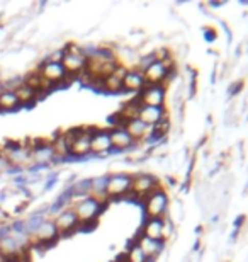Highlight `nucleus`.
<instances>
[{"mask_svg":"<svg viewBox=\"0 0 248 262\" xmlns=\"http://www.w3.org/2000/svg\"><path fill=\"white\" fill-rule=\"evenodd\" d=\"M72 209L75 211L78 225H80L78 232H92L99 225V216L102 214L105 208L100 206L96 199H92L91 196H85L75 199L72 203Z\"/></svg>","mask_w":248,"mask_h":262,"instance_id":"obj_1","label":"nucleus"},{"mask_svg":"<svg viewBox=\"0 0 248 262\" xmlns=\"http://www.w3.org/2000/svg\"><path fill=\"white\" fill-rule=\"evenodd\" d=\"M94 126H78L63 131V136L68 145V157L70 160H85L91 155V135Z\"/></svg>","mask_w":248,"mask_h":262,"instance_id":"obj_2","label":"nucleus"},{"mask_svg":"<svg viewBox=\"0 0 248 262\" xmlns=\"http://www.w3.org/2000/svg\"><path fill=\"white\" fill-rule=\"evenodd\" d=\"M158 187H162L160 186V179L155 177L153 174H148V172L131 174V189H129V194L126 199L141 203L146 196L150 194V192L158 189Z\"/></svg>","mask_w":248,"mask_h":262,"instance_id":"obj_3","label":"nucleus"},{"mask_svg":"<svg viewBox=\"0 0 248 262\" xmlns=\"http://www.w3.org/2000/svg\"><path fill=\"white\" fill-rule=\"evenodd\" d=\"M143 214L145 218H165L170 206V199L163 187H158L153 192H150L143 201Z\"/></svg>","mask_w":248,"mask_h":262,"instance_id":"obj_4","label":"nucleus"},{"mask_svg":"<svg viewBox=\"0 0 248 262\" xmlns=\"http://www.w3.org/2000/svg\"><path fill=\"white\" fill-rule=\"evenodd\" d=\"M131 189V174L128 172H114L107 176V184H105V194L110 201H119L126 199Z\"/></svg>","mask_w":248,"mask_h":262,"instance_id":"obj_5","label":"nucleus"},{"mask_svg":"<svg viewBox=\"0 0 248 262\" xmlns=\"http://www.w3.org/2000/svg\"><path fill=\"white\" fill-rule=\"evenodd\" d=\"M53 222L56 225V230L58 233H60L61 238H66V237H72V235H75L78 232V220H77V214L75 211L70 208H65L63 211H60L56 214L55 218H53Z\"/></svg>","mask_w":248,"mask_h":262,"instance_id":"obj_6","label":"nucleus"},{"mask_svg":"<svg viewBox=\"0 0 248 262\" xmlns=\"http://www.w3.org/2000/svg\"><path fill=\"white\" fill-rule=\"evenodd\" d=\"M36 72H38L39 75L44 78L46 82H50L55 89H56V87H63V83H65L66 72L63 70L61 63H58V61L43 60V61L39 63V67L36 68Z\"/></svg>","mask_w":248,"mask_h":262,"instance_id":"obj_7","label":"nucleus"},{"mask_svg":"<svg viewBox=\"0 0 248 262\" xmlns=\"http://www.w3.org/2000/svg\"><path fill=\"white\" fill-rule=\"evenodd\" d=\"M112 154L109 138V128H94L91 135V155L92 157H105Z\"/></svg>","mask_w":248,"mask_h":262,"instance_id":"obj_8","label":"nucleus"},{"mask_svg":"<svg viewBox=\"0 0 248 262\" xmlns=\"http://www.w3.org/2000/svg\"><path fill=\"white\" fill-rule=\"evenodd\" d=\"M136 97H138L141 106L165 107L167 89L162 87V85H145V89Z\"/></svg>","mask_w":248,"mask_h":262,"instance_id":"obj_9","label":"nucleus"},{"mask_svg":"<svg viewBox=\"0 0 248 262\" xmlns=\"http://www.w3.org/2000/svg\"><path fill=\"white\" fill-rule=\"evenodd\" d=\"M109 138L112 154H123V151H129L138 146V143L131 138L124 128H109Z\"/></svg>","mask_w":248,"mask_h":262,"instance_id":"obj_10","label":"nucleus"},{"mask_svg":"<svg viewBox=\"0 0 248 262\" xmlns=\"http://www.w3.org/2000/svg\"><path fill=\"white\" fill-rule=\"evenodd\" d=\"M85 65H87V56L85 55H70L63 51V58H61V67L63 70L66 72L68 77L77 78L85 72Z\"/></svg>","mask_w":248,"mask_h":262,"instance_id":"obj_11","label":"nucleus"},{"mask_svg":"<svg viewBox=\"0 0 248 262\" xmlns=\"http://www.w3.org/2000/svg\"><path fill=\"white\" fill-rule=\"evenodd\" d=\"M128 72L126 65H118V68L109 77L102 78V92L100 94H121L123 92V77Z\"/></svg>","mask_w":248,"mask_h":262,"instance_id":"obj_12","label":"nucleus"},{"mask_svg":"<svg viewBox=\"0 0 248 262\" xmlns=\"http://www.w3.org/2000/svg\"><path fill=\"white\" fill-rule=\"evenodd\" d=\"M141 73H143L146 85H162L163 87V83H165L167 77H168V70L162 61H153V63L146 67Z\"/></svg>","mask_w":248,"mask_h":262,"instance_id":"obj_13","label":"nucleus"},{"mask_svg":"<svg viewBox=\"0 0 248 262\" xmlns=\"http://www.w3.org/2000/svg\"><path fill=\"white\" fill-rule=\"evenodd\" d=\"M134 242L138 244V247L141 249V252L145 254L146 259H158L163 252H165V244L156 242V240H151V238H146L145 235H141V233L136 235Z\"/></svg>","mask_w":248,"mask_h":262,"instance_id":"obj_14","label":"nucleus"},{"mask_svg":"<svg viewBox=\"0 0 248 262\" xmlns=\"http://www.w3.org/2000/svg\"><path fill=\"white\" fill-rule=\"evenodd\" d=\"M145 78L143 73L136 68H128L126 75L123 77V92L126 94H140L145 89Z\"/></svg>","mask_w":248,"mask_h":262,"instance_id":"obj_15","label":"nucleus"},{"mask_svg":"<svg viewBox=\"0 0 248 262\" xmlns=\"http://www.w3.org/2000/svg\"><path fill=\"white\" fill-rule=\"evenodd\" d=\"M140 233L145 235L146 238L156 240V242H163V218H145Z\"/></svg>","mask_w":248,"mask_h":262,"instance_id":"obj_16","label":"nucleus"},{"mask_svg":"<svg viewBox=\"0 0 248 262\" xmlns=\"http://www.w3.org/2000/svg\"><path fill=\"white\" fill-rule=\"evenodd\" d=\"M167 109L165 107H151V106H141L138 119L143 121L146 126H155L158 121H162L163 118H167Z\"/></svg>","mask_w":248,"mask_h":262,"instance_id":"obj_17","label":"nucleus"},{"mask_svg":"<svg viewBox=\"0 0 248 262\" xmlns=\"http://www.w3.org/2000/svg\"><path fill=\"white\" fill-rule=\"evenodd\" d=\"M124 129L128 131V135L133 138L136 143H143V141L148 140L150 136V126H146L143 121H140L138 118L136 119H131L124 124Z\"/></svg>","mask_w":248,"mask_h":262,"instance_id":"obj_18","label":"nucleus"},{"mask_svg":"<svg viewBox=\"0 0 248 262\" xmlns=\"http://www.w3.org/2000/svg\"><path fill=\"white\" fill-rule=\"evenodd\" d=\"M46 214H48V206H43L39 209H36L29 214L28 220H24V225H26V232H28L29 237H33L36 233V230L39 228V225L46 220Z\"/></svg>","mask_w":248,"mask_h":262,"instance_id":"obj_19","label":"nucleus"},{"mask_svg":"<svg viewBox=\"0 0 248 262\" xmlns=\"http://www.w3.org/2000/svg\"><path fill=\"white\" fill-rule=\"evenodd\" d=\"M26 250L20 247L17 244V240H15L12 235H9V237H5L0 240V259L2 257H15V255H20Z\"/></svg>","mask_w":248,"mask_h":262,"instance_id":"obj_20","label":"nucleus"},{"mask_svg":"<svg viewBox=\"0 0 248 262\" xmlns=\"http://www.w3.org/2000/svg\"><path fill=\"white\" fill-rule=\"evenodd\" d=\"M170 129H172V123H170V119L167 118H163L162 121H158L155 126H151L150 128V136H148V143H155V141H160L163 140L165 136L170 133Z\"/></svg>","mask_w":248,"mask_h":262,"instance_id":"obj_21","label":"nucleus"},{"mask_svg":"<svg viewBox=\"0 0 248 262\" xmlns=\"http://www.w3.org/2000/svg\"><path fill=\"white\" fill-rule=\"evenodd\" d=\"M20 109L14 91H0V113H15Z\"/></svg>","mask_w":248,"mask_h":262,"instance_id":"obj_22","label":"nucleus"},{"mask_svg":"<svg viewBox=\"0 0 248 262\" xmlns=\"http://www.w3.org/2000/svg\"><path fill=\"white\" fill-rule=\"evenodd\" d=\"M15 96H17V101H19V106L20 107H33L36 102H38V96L24 85V83H20V85L15 89Z\"/></svg>","mask_w":248,"mask_h":262,"instance_id":"obj_23","label":"nucleus"},{"mask_svg":"<svg viewBox=\"0 0 248 262\" xmlns=\"http://www.w3.org/2000/svg\"><path fill=\"white\" fill-rule=\"evenodd\" d=\"M124 257H126V262H146V257L145 254L141 252V249L138 247V244L134 242H129L128 249H126L124 252Z\"/></svg>","mask_w":248,"mask_h":262,"instance_id":"obj_24","label":"nucleus"},{"mask_svg":"<svg viewBox=\"0 0 248 262\" xmlns=\"http://www.w3.org/2000/svg\"><path fill=\"white\" fill-rule=\"evenodd\" d=\"M105 184H107V176L92 177V179H91V191H88V196L105 192Z\"/></svg>","mask_w":248,"mask_h":262,"instance_id":"obj_25","label":"nucleus"},{"mask_svg":"<svg viewBox=\"0 0 248 262\" xmlns=\"http://www.w3.org/2000/svg\"><path fill=\"white\" fill-rule=\"evenodd\" d=\"M46 184H44V191H50L53 186L58 182V172H51V174H48V177H46Z\"/></svg>","mask_w":248,"mask_h":262,"instance_id":"obj_26","label":"nucleus"},{"mask_svg":"<svg viewBox=\"0 0 248 262\" xmlns=\"http://www.w3.org/2000/svg\"><path fill=\"white\" fill-rule=\"evenodd\" d=\"M241 89H243V82H241V80H240V82H235L233 85L230 87V92H228V94H230L231 97H235L236 94H238V92L241 91Z\"/></svg>","mask_w":248,"mask_h":262,"instance_id":"obj_27","label":"nucleus"},{"mask_svg":"<svg viewBox=\"0 0 248 262\" xmlns=\"http://www.w3.org/2000/svg\"><path fill=\"white\" fill-rule=\"evenodd\" d=\"M10 235V227L7 223H4V225H0V240L5 238V237H9Z\"/></svg>","mask_w":248,"mask_h":262,"instance_id":"obj_28","label":"nucleus"},{"mask_svg":"<svg viewBox=\"0 0 248 262\" xmlns=\"http://www.w3.org/2000/svg\"><path fill=\"white\" fill-rule=\"evenodd\" d=\"M112 262H126V257H124V254H121V255H118Z\"/></svg>","mask_w":248,"mask_h":262,"instance_id":"obj_29","label":"nucleus"},{"mask_svg":"<svg viewBox=\"0 0 248 262\" xmlns=\"http://www.w3.org/2000/svg\"><path fill=\"white\" fill-rule=\"evenodd\" d=\"M206 38H208L209 41H211V39H214V38H216L214 31H213V33H211V31H208V33H206Z\"/></svg>","mask_w":248,"mask_h":262,"instance_id":"obj_30","label":"nucleus"},{"mask_svg":"<svg viewBox=\"0 0 248 262\" xmlns=\"http://www.w3.org/2000/svg\"><path fill=\"white\" fill-rule=\"evenodd\" d=\"M0 91H2V78H0Z\"/></svg>","mask_w":248,"mask_h":262,"instance_id":"obj_31","label":"nucleus"}]
</instances>
